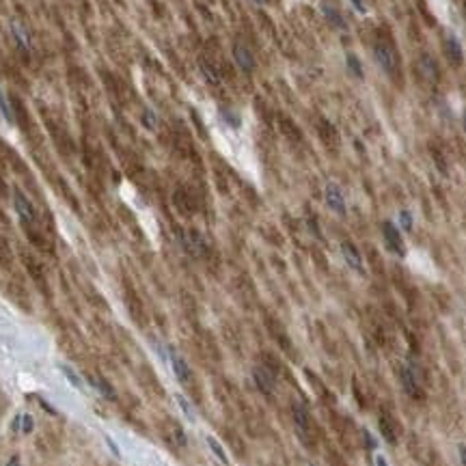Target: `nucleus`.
<instances>
[{
	"instance_id": "obj_1",
	"label": "nucleus",
	"mask_w": 466,
	"mask_h": 466,
	"mask_svg": "<svg viewBox=\"0 0 466 466\" xmlns=\"http://www.w3.org/2000/svg\"><path fill=\"white\" fill-rule=\"evenodd\" d=\"M374 58H376V63L380 65L382 71H387V74H395L397 67H399V56H397V52L393 50L389 44H376L374 46Z\"/></svg>"
},
{
	"instance_id": "obj_22",
	"label": "nucleus",
	"mask_w": 466,
	"mask_h": 466,
	"mask_svg": "<svg viewBox=\"0 0 466 466\" xmlns=\"http://www.w3.org/2000/svg\"><path fill=\"white\" fill-rule=\"evenodd\" d=\"M399 227H401L403 231H412L414 222H412V214L408 210H401L399 212Z\"/></svg>"
},
{
	"instance_id": "obj_26",
	"label": "nucleus",
	"mask_w": 466,
	"mask_h": 466,
	"mask_svg": "<svg viewBox=\"0 0 466 466\" xmlns=\"http://www.w3.org/2000/svg\"><path fill=\"white\" fill-rule=\"evenodd\" d=\"M0 112H3V115H5V119H7V121H13V112H11V106H9L7 97L3 95V91H0Z\"/></svg>"
},
{
	"instance_id": "obj_34",
	"label": "nucleus",
	"mask_w": 466,
	"mask_h": 466,
	"mask_svg": "<svg viewBox=\"0 0 466 466\" xmlns=\"http://www.w3.org/2000/svg\"><path fill=\"white\" fill-rule=\"evenodd\" d=\"M19 421H22V414H17V417L13 419V426H11L13 432H19Z\"/></svg>"
},
{
	"instance_id": "obj_4",
	"label": "nucleus",
	"mask_w": 466,
	"mask_h": 466,
	"mask_svg": "<svg viewBox=\"0 0 466 466\" xmlns=\"http://www.w3.org/2000/svg\"><path fill=\"white\" fill-rule=\"evenodd\" d=\"M13 207H15L17 216L22 218V222L33 225V222L37 220V214H35L33 203H30V201H28L26 196H24L22 192H19V190H15V192H13Z\"/></svg>"
},
{
	"instance_id": "obj_10",
	"label": "nucleus",
	"mask_w": 466,
	"mask_h": 466,
	"mask_svg": "<svg viewBox=\"0 0 466 466\" xmlns=\"http://www.w3.org/2000/svg\"><path fill=\"white\" fill-rule=\"evenodd\" d=\"M419 71L423 74V78L430 80V82H438V78H440L438 63H436V58H434L432 54H421L419 56Z\"/></svg>"
},
{
	"instance_id": "obj_17",
	"label": "nucleus",
	"mask_w": 466,
	"mask_h": 466,
	"mask_svg": "<svg viewBox=\"0 0 466 466\" xmlns=\"http://www.w3.org/2000/svg\"><path fill=\"white\" fill-rule=\"evenodd\" d=\"M292 412H294V421H296V426L302 430V432H307L309 430V412L300 406V403H294L292 406Z\"/></svg>"
},
{
	"instance_id": "obj_20",
	"label": "nucleus",
	"mask_w": 466,
	"mask_h": 466,
	"mask_svg": "<svg viewBox=\"0 0 466 466\" xmlns=\"http://www.w3.org/2000/svg\"><path fill=\"white\" fill-rule=\"evenodd\" d=\"M346 63H348V69H350L356 78H362V76H365V69H362V63H360V58H358L356 54H348V56H346Z\"/></svg>"
},
{
	"instance_id": "obj_18",
	"label": "nucleus",
	"mask_w": 466,
	"mask_h": 466,
	"mask_svg": "<svg viewBox=\"0 0 466 466\" xmlns=\"http://www.w3.org/2000/svg\"><path fill=\"white\" fill-rule=\"evenodd\" d=\"M378 428H380L382 436H384V440H387V442H391V444H395V442H397L395 430H393V426H391L389 417H380V421H378Z\"/></svg>"
},
{
	"instance_id": "obj_27",
	"label": "nucleus",
	"mask_w": 466,
	"mask_h": 466,
	"mask_svg": "<svg viewBox=\"0 0 466 466\" xmlns=\"http://www.w3.org/2000/svg\"><path fill=\"white\" fill-rule=\"evenodd\" d=\"M220 115H222V121H227L231 128H240V119H237L235 112H231V110H220Z\"/></svg>"
},
{
	"instance_id": "obj_6",
	"label": "nucleus",
	"mask_w": 466,
	"mask_h": 466,
	"mask_svg": "<svg viewBox=\"0 0 466 466\" xmlns=\"http://www.w3.org/2000/svg\"><path fill=\"white\" fill-rule=\"evenodd\" d=\"M324 199H326V205H328L333 212H337L339 216L346 214V196H343V192H341V188H339L337 184H328V186H326Z\"/></svg>"
},
{
	"instance_id": "obj_33",
	"label": "nucleus",
	"mask_w": 466,
	"mask_h": 466,
	"mask_svg": "<svg viewBox=\"0 0 466 466\" xmlns=\"http://www.w3.org/2000/svg\"><path fill=\"white\" fill-rule=\"evenodd\" d=\"M365 440H367V444H369L371 449H376V440L371 438V434H369V432H365Z\"/></svg>"
},
{
	"instance_id": "obj_21",
	"label": "nucleus",
	"mask_w": 466,
	"mask_h": 466,
	"mask_svg": "<svg viewBox=\"0 0 466 466\" xmlns=\"http://www.w3.org/2000/svg\"><path fill=\"white\" fill-rule=\"evenodd\" d=\"M207 444H210V449H212V453L216 455V458H218L222 464H229V458H227V453H225V449L220 447V442L216 440L214 436H207Z\"/></svg>"
},
{
	"instance_id": "obj_29",
	"label": "nucleus",
	"mask_w": 466,
	"mask_h": 466,
	"mask_svg": "<svg viewBox=\"0 0 466 466\" xmlns=\"http://www.w3.org/2000/svg\"><path fill=\"white\" fill-rule=\"evenodd\" d=\"M106 444H108V447H110V451H112V453H115V455H117V458H119V455H121V451H119V447H117V444H115V442H112V438H106Z\"/></svg>"
},
{
	"instance_id": "obj_3",
	"label": "nucleus",
	"mask_w": 466,
	"mask_h": 466,
	"mask_svg": "<svg viewBox=\"0 0 466 466\" xmlns=\"http://www.w3.org/2000/svg\"><path fill=\"white\" fill-rule=\"evenodd\" d=\"M179 244L190 257L205 255V240L196 231H179Z\"/></svg>"
},
{
	"instance_id": "obj_35",
	"label": "nucleus",
	"mask_w": 466,
	"mask_h": 466,
	"mask_svg": "<svg viewBox=\"0 0 466 466\" xmlns=\"http://www.w3.org/2000/svg\"><path fill=\"white\" fill-rule=\"evenodd\" d=\"M255 3H257V5H266V3H268V0H255Z\"/></svg>"
},
{
	"instance_id": "obj_28",
	"label": "nucleus",
	"mask_w": 466,
	"mask_h": 466,
	"mask_svg": "<svg viewBox=\"0 0 466 466\" xmlns=\"http://www.w3.org/2000/svg\"><path fill=\"white\" fill-rule=\"evenodd\" d=\"M350 3H352V7H354L358 13H367V7H365V3H362V0H350Z\"/></svg>"
},
{
	"instance_id": "obj_16",
	"label": "nucleus",
	"mask_w": 466,
	"mask_h": 466,
	"mask_svg": "<svg viewBox=\"0 0 466 466\" xmlns=\"http://www.w3.org/2000/svg\"><path fill=\"white\" fill-rule=\"evenodd\" d=\"M322 13H324V17L330 22V26L341 28V30L346 28V19H343V15H341L335 7H330V5H322Z\"/></svg>"
},
{
	"instance_id": "obj_7",
	"label": "nucleus",
	"mask_w": 466,
	"mask_h": 466,
	"mask_svg": "<svg viewBox=\"0 0 466 466\" xmlns=\"http://www.w3.org/2000/svg\"><path fill=\"white\" fill-rule=\"evenodd\" d=\"M231 52H233L235 65L240 67L244 74H253V71H255V56H253V52L248 50L244 44H235Z\"/></svg>"
},
{
	"instance_id": "obj_12",
	"label": "nucleus",
	"mask_w": 466,
	"mask_h": 466,
	"mask_svg": "<svg viewBox=\"0 0 466 466\" xmlns=\"http://www.w3.org/2000/svg\"><path fill=\"white\" fill-rule=\"evenodd\" d=\"M169 354H171V367L175 371V376H177L184 384H186V382L190 380V367H188V362H186L173 348H169Z\"/></svg>"
},
{
	"instance_id": "obj_19",
	"label": "nucleus",
	"mask_w": 466,
	"mask_h": 466,
	"mask_svg": "<svg viewBox=\"0 0 466 466\" xmlns=\"http://www.w3.org/2000/svg\"><path fill=\"white\" fill-rule=\"evenodd\" d=\"M60 374H63L67 380H69V384L74 387V389H78V391H82L85 389V382H82V378L76 374L74 369H71L69 365H60Z\"/></svg>"
},
{
	"instance_id": "obj_8",
	"label": "nucleus",
	"mask_w": 466,
	"mask_h": 466,
	"mask_svg": "<svg viewBox=\"0 0 466 466\" xmlns=\"http://www.w3.org/2000/svg\"><path fill=\"white\" fill-rule=\"evenodd\" d=\"M341 255H343L346 264L352 268V270L358 272V274H365V266H362V257H360L358 248H356L354 244H352V242H343V244H341Z\"/></svg>"
},
{
	"instance_id": "obj_2",
	"label": "nucleus",
	"mask_w": 466,
	"mask_h": 466,
	"mask_svg": "<svg viewBox=\"0 0 466 466\" xmlns=\"http://www.w3.org/2000/svg\"><path fill=\"white\" fill-rule=\"evenodd\" d=\"M399 380H401L403 391H406L410 397H414V399L426 397V393H423V389H421V376H417L414 371H410L406 365L399 369Z\"/></svg>"
},
{
	"instance_id": "obj_9",
	"label": "nucleus",
	"mask_w": 466,
	"mask_h": 466,
	"mask_svg": "<svg viewBox=\"0 0 466 466\" xmlns=\"http://www.w3.org/2000/svg\"><path fill=\"white\" fill-rule=\"evenodd\" d=\"M253 378H255V384L259 387V391H261V393H266V395L274 393L276 382H274V374H272V371H268L266 367H255L253 369Z\"/></svg>"
},
{
	"instance_id": "obj_24",
	"label": "nucleus",
	"mask_w": 466,
	"mask_h": 466,
	"mask_svg": "<svg viewBox=\"0 0 466 466\" xmlns=\"http://www.w3.org/2000/svg\"><path fill=\"white\" fill-rule=\"evenodd\" d=\"M175 399H177V403H179V408L184 410V414L186 417H188L190 421H194V410H192V406L188 403V399H186L184 395H175Z\"/></svg>"
},
{
	"instance_id": "obj_14",
	"label": "nucleus",
	"mask_w": 466,
	"mask_h": 466,
	"mask_svg": "<svg viewBox=\"0 0 466 466\" xmlns=\"http://www.w3.org/2000/svg\"><path fill=\"white\" fill-rule=\"evenodd\" d=\"M11 35L15 39V44L22 48L24 52H30V48H33V41H30V35H28V30L24 24H19V22H11Z\"/></svg>"
},
{
	"instance_id": "obj_32",
	"label": "nucleus",
	"mask_w": 466,
	"mask_h": 466,
	"mask_svg": "<svg viewBox=\"0 0 466 466\" xmlns=\"http://www.w3.org/2000/svg\"><path fill=\"white\" fill-rule=\"evenodd\" d=\"M7 466H19V455H11L7 462Z\"/></svg>"
},
{
	"instance_id": "obj_23",
	"label": "nucleus",
	"mask_w": 466,
	"mask_h": 466,
	"mask_svg": "<svg viewBox=\"0 0 466 466\" xmlns=\"http://www.w3.org/2000/svg\"><path fill=\"white\" fill-rule=\"evenodd\" d=\"M143 123H145V126H147L149 130H155V128H158V115H155V112L153 110H145L143 112Z\"/></svg>"
},
{
	"instance_id": "obj_25",
	"label": "nucleus",
	"mask_w": 466,
	"mask_h": 466,
	"mask_svg": "<svg viewBox=\"0 0 466 466\" xmlns=\"http://www.w3.org/2000/svg\"><path fill=\"white\" fill-rule=\"evenodd\" d=\"M33 428H35L33 417H30V414H22V421H19V432H22V434H30V432H33Z\"/></svg>"
},
{
	"instance_id": "obj_11",
	"label": "nucleus",
	"mask_w": 466,
	"mask_h": 466,
	"mask_svg": "<svg viewBox=\"0 0 466 466\" xmlns=\"http://www.w3.org/2000/svg\"><path fill=\"white\" fill-rule=\"evenodd\" d=\"M199 74L203 76V80L207 82L210 87H218L220 82H222V76H220V71L218 67H216L212 60H199Z\"/></svg>"
},
{
	"instance_id": "obj_31",
	"label": "nucleus",
	"mask_w": 466,
	"mask_h": 466,
	"mask_svg": "<svg viewBox=\"0 0 466 466\" xmlns=\"http://www.w3.org/2000/svg\"><path fill=\"white\" fill-rule=\"evenodd\" d=\"M376 466H389V462H387L384 455H376Z\"/></svg>"
},
{
	"instance_id": "obj_13",
	"label": "nucleus",
	"mask_w": 466,
	"mask_h": 466,
	"mask_svg": "<svg viewBox=\"0 0 466 466\" xmlns=\"http://www.w3.org/2000/svg\"><path fill=\"white\" fill-rule=\"evenodd\" d=\"M444 52H447V56L451 63L455 65H462V60H464V50L460 46V41L455 39L453 35H449L447 39H444Z\"/></svg>"
},
{
	"instance_id": "obj_30",
	"label": "nucleus",
	"mask_w": 466,
	"mask_h": 466,
	"mask_svg": "<svg viewBox=\"0 0 466 466\" xmlns=\"http://www.w3.org/2000/svg\"><path fill=\"white\" fill-rule=\"evenodd\" d=\"M458 451H460V460H462V466H466V444H460V447H458Z\"/></svg>"
},
{
	"instance_id": "obj_15",
	"label": "nucleus",
	"mask_w": 466,
	"mask_h": 466,
	"mask_svg": "<svg viewBox=\"0 0 466 466\" xmlns=\"http://www.w3.org/2000/svg\"><path fill=\"white\" fill-rule=\"evenodd\" d=\"M89 382H91V387L95 389L102 397H106V399H110V401L115 399V391H112V387H110L104 378H99V376H89Z\"/></svg>"
},
{
	"instance_id": "obj_36",
	"label": "nucleus",
	"mask_w": 466,
	"mask_h": 466,
	"mask_svg": "<svg viewBox=\"0 0 466 466\" xmlns=\"http://www.w3.org/2000/svg\"><path fill=\"white\" fill-rule=\"evenodd\" d=\"M462 121H464V130H466V115H464V119H462Z\"/></svg>"
},
{
	"instance_id": "obj_5",
	"label": "nucleus",
	"mask_w": 466,
	"mask_h": 466,
	"mask_svg": "<svg viewBox=\"0 0 466 466\" xmlns=\"http://www.w3.org/2000/svg\"><path fill=\"white\" fill-rule=\"evenodd\" d=\"M382 235H384V242L389 246V251L397 253V255H403V240H401V233L395 225L391 220H384L382 222Z\"/></svg>"
}]
</instances>
